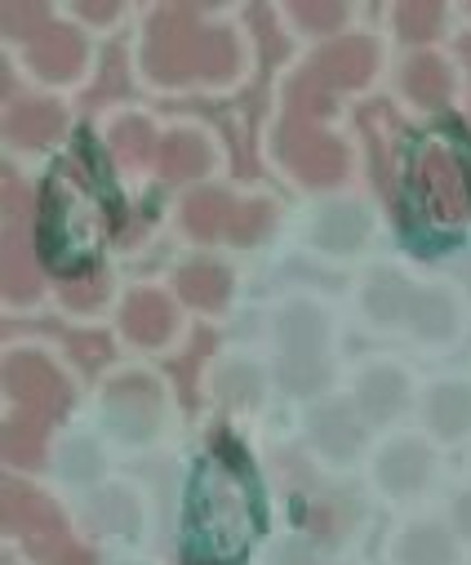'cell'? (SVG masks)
Segmentation results:
<instances>
[{
    "instance_id": "1",
    "label": "cell",
    "mask_w": 471,
    "mask_h": 565,
    "mask_svg": "<svg viewBox=\"0 0 471 565\" xmlns=\"http://www.w3.org/2000/svg\"><path fill=\"white\" fill-rule=\"evenodd\" d=\"M188 534L201 561L236 565L258 534V499L254 481L236 455V446L218 441L214 455L196 468L188 499Z\"/></svg>"
},
{
    "instance_id": "2",
    "label": "cell",
    "mask_w": 471,
    "mask_h": 565,
    "mask_svg": "<svg viewBox=\"0 0 471 565\" xmlns=\"http://www.w3.org/2000/svg\"><path fill=\"white\" fill-rule=\"evenodd\" d=\"M41 232L50 236L45 249L54 245L58 267H72V263H81L98 249V241L107 232V201H103L89 148H76L54 166V174L45 183V223H41Z\"/></svg>"
},
{
    "instance_id": "3",
    "label": "cell",
    "mask_w": 471,
    "mask_h": 565,
    "mask_svg": "<svg viewBox=\"0 0 471 565\" xmlns=\"http://www.w3.org/2000/svg\"><path fill=\"white\" fill-rule=\"evenodd\" d=\"M414 214L431 232H462L471 218V157L445 134H427L409 152Z\"/></svg>"
},
{
    "instance_id": "4",
    "label": "cell",
    "mask_w": 471,
    "mask_h": 565,
    "mask_svg": "<svg viewBox=\"0 0 471 565\" xmlns=\"http://www.w3.org/2000/svg\"><path fill=\"white\" fill-rule=\"evenodd\" d=\"M205 45L210 32L196 23V10H165L151 19V41H147V67L156 81H188L205 76Z\"/></svg>"
},
{
    "instance_id": "5",
    "label": "cell",
    "mask_w": 471,
    "mask_h": 565,
    "mask_svg": "<svg viewBox=\"0 0 471 565\" xmlns=\"http://www.w3.org/2000/svg\"><path fill=\"white\" fill-rule=\"evenodd\" d=\"M6 290H10V299H32L36 295L32 192L19 179H6Z\"/></svg>"
},
{
    "instance_id": "6",
    "label": "cell",
    "mask_w": 471,
    "mask_h": 565,
    "mask_svg": "<svg viewBox=\"0 0 471 565\" xmlns=\"http://www.w3.org/2000/svg\"><path fill=\"white\" fill-rule=\"evenodd\" d=\"M321 343H325V330H321V317L311 308H293L285 321H280V365H285V383L293 392H311L321 387L325 379V356H321Z\"/></svg>"
},
{
    "instance_id": "7",
    "label": "cell",
    "mask_w": 471,
    "mask_h": 565,
    "mask_svg": "<svg viewBox=\"0 0 471 565\" xmlns=\"http://www.w3.org/2000/svg\"><path fill=\"white\" fill-rule=\"evenodd\" d=\"M6 525L10 530H19L23 539H28V547L50 565L67 543H63V521H58V512L41 499V494H32L28 486H6Z\"/></svg>"
},
{
    "instance_id": "8",
    "label": "cell",
    "mask_w": 471,
    "mask_h": 565,
    "mask_svg": "<svg viewBox=\"0 0 471 565\" xmlns=\"http://www.w3.org/2000/svg\"><path fill=\"white\" fill-rule=\"evenodd\" d=\"M280 152H285V161H289L307 183H321V188H325V183H339L343 170H347V157H343V148L334 143V138L307 129L298 116L285 125Z\"/></svg>"
},
{
    "instance_id": "9",
    "label": "cell",
    "mask_w": 471,
    "mask_h": 565,
    "mask_svg": "<svg viewBox=\"0 0 471 565\" xmlns=\"http://www.w3.org/2000/svg\"><path fill=\"white\" fill-rule=\"evenodd\" d=\"M107 409L120 437H151L156 423H161V396L147 379H120L107 392Z\"/></svg>"
},
{
    "instance_id": "10",
    "label": "cell",
    "mask_w": 471,
    "mask_h": 565,
    "mask_svg": "<svg viewBox=\"0 0 471 565\" xmlns=\"http://www.w3.org/2000/svg\"><path fill=\"white\" fill-rule=\"evenodd\" d=\"M370 72H374V50L365 41H334L330 50L311 58L307 81L321 89H347V85H365Z\"/></svg>"
},
{
    "instance_id": "11",
    "label": "cell",
    "mask_w": 471,
    "mask_h": 565,
    "mask_svg": "<svg viewBox=\"0 0 471 565\" xmlns=\"http://www.w3.org/2000/svg\"><path fill=\"white\" fill-rule=\"evenodd\" d=\"M6 383H10V392H14L23 405H32V409H58L63 396H67L58 370H54L50 361H41V356H14V361L6 365Z\"/></svg>"
},
{
    "instance_id": "12",
    "label": "cell",
    "mask_w": 471,
    "mask_h": 565,
    "mask_svg": "<svg viewBox=\"0 0 471 565\" xmlns=\"http://www.w3.org/2000/svg\"><path fill=\"white\" fill-rule=\"evenodd\" d=\"M32 63H36V72H45V76H54V81H67V76H76V67L85 63V45H81V36H76L72 28H50V32L32 45Z\"/></svg>"
},
{
    "instance_id": "13",
    "label": "cell",
    "mask_w": 471,
    "mask_h": 565,
    "mask_svg": "<svg viewBox=\"0 0 471 565\" xmlns=\"http://www.w3.org/2000/svg\"><path fill=\"white\" fill-rule=\"evenodd\" d=\"M170 326H174V312H170V303L161 299V295H133L129 299V308H125V330L138 339V343H161L165 334H170Z\"/></svg>"
},
{
    "instance_id": "14",
    "label": "cell",
    "mask_w": 471,
    "mask_h": 565,
    "mask_svg": "<svg viewBox=\"0 0 471 565\" xmlns=\"http://www.w3.org/2000/svg\"><path fill=\"white\" fill-rule=\"evenodd\" d=\"M161 170L165 179H196L210 170V148L196 134H174L161 143Z\"/></svg>"
},
{
    "instance_id": "15",
    "label": "cell",
    "mask_w": 471,
    "mask_h": 565,
    "mask_svg": "<svg viewBox=\"0 0 471 565\" xmlns=\"http://www.w3.org/2000/svg\"><path fill=\"white\" fill-rule=\"evenodd\" d=\"M58 129H63V111L54 103H19L10 111V134L28 148L45 143V138H54Z\"/></svg>"
},
{
    "instance_id": "16",
    "label": "cell",
    "mask_w": 471,
    "mask_h": 565,
    "mask_svg": "<svg viewBox=\"0 0 471 565\" xmlns=\"http://www.w3.org/2000/svg\"><path fill=\"white\" fill-rule=\"evenodd\" d=\"M414 303H418V295L405 286V280H396L392 271H383L374 286H370V312L378 321H409L414 317Z\"/></svg>"
},
{
    "instance_id": "17",
    "label": "cell",
    "mask_w": 471,
    "mask_h": 565,
    "mask_svg": "<svg viewBox=\"0 0 471 565\" xmlns=\"http://www.w3.org/2000/svg\"><path fill=\"white\" fill-rule=\"evenodd\" d=\"M232 214H236V201H227L223 192H196L188 201V210H183V223L196 236H214V232H223L232 223Z\"/></svg>"
},
{
    "instance_id": "18",
    "label": "cell",
    "mask_w": 471,
    "mask_h": 565,
    "mask_svg": "<svg viewBox=\"0 0 471 565\" xmlns=\"http://www.w3.org/2000/svg\"><path fill=\"white\" fill-rule=\"evenodd\" d=\"M179 290H183V299L196 303V308H218V303L227 299V271H218V267H210V263L188 267V271L179 276Z\"/></svg>"
},
{
    "instance_id": "19",
    "label": "cell",
    "mask_w": 471,
    "mask_h": 565,
    "mask_svg": "<svg viewBox=\"0 0 471 565\" xmlns=\"http://www.w3.org/2000/svg\"><path fill=\"white\" fill-rule=\"evenodd\" d=\"M383 481L392 486V490H418L422 486V477H427V455L418 450V446H396L387 459H383Z\"/></svg>"
},
{
    "instance_id": "20",
    "label": "cell",
    "mask_w": 471,
    "mask_h": 565,
    "mask_svg": "<svg viewBox=\"0 0 471 565\" xmlns=\"http://www.w3.org/2000/svg\"><path fill=\"white\" fill-rule=\"evenodd\" d=\"M6 450L14 463H36L45 455V418H36V414L14 418L10 433H6Z\"/></svg>"
},
{
    "instance_id": "21",
    "label": "cell",
    "mask_w": 471,
    "mask_h": 565,
    "mask_svg": "<svg viewBox=\"0 0 471 565\" xmlns=\"http://www.w3.org/2000/svg\"><path fill=\"white\" fill-rule=\"evenodd\" d=\"M405 89H409V98H418V103H440V98L449 94V72H445V63H440V58H414L409 72H405Z\"/></svg>"
},
{
    "instance_id": "22",
    "label": "cell",
    "mask_w": 471,
    "mask_h": 565,
    "mask_svg": "<svg viewBox=\"0 0 471 565\" xmlns=\"http://www.w3.org/2000/svg\"><path fill=\"white\" fill-rule=\"evenodd\" d=\"M356 423L343 414V409H321L317 414V441L325 446V450H334L339 459H347L352 450H356Z\"/></svg>"
},
{
    "instance_id": "23",
    "label": "cell",
    "mask_w": 471,
    "mask_h": 565,
    "mask_svg": "<svg viewBox=\"0 0 471 565\" xmlns=\"http://www.w3.org/2000/svg\"><path fill=\"white\" fill-rule=\"evenodd\" d=\"M431 418H436L440 433H462L467 423H471V396H467V387H440L431 396Z\"/></svg>"
},
{
    "instance_id": "24",
    "label": "cell",
    "mask_w": 471,
    "mask_h": 565,
    "mask_svg": "<svg viewBox=\"0 0 471 565\" xmlns=\"http://www.w3.org/2000/svg\"><path fill=\"white\" fill-rule=\"evenodd\" d=\"M111 148H116V157H120L125 166H138V161L151 157L156 134H151L142 120H120V125L111 129Z\"/></svg>"
},
{
    "instance_id": "25",
    "label": "cell",
    "mask_w": 471,
    "mask_h": 565,
    "mask_svg": "<svg viewBox=\"0 0 471 565\" xmlns=\"http://www.w3.org/2000/svg\"><path fill=\"white\" fill-rule=\"evenodd\" d=\"M317 236H321V245H339V249H347V245H356L361 236H365V218H361V210H330L325 218H321V227H317Z\"/></svg>"
},
{
    "instance_id": "26",
    "label": "cell",
    "mask_w": 471,
    "mask_h": 565,
    "mask_svg": "<svg viewBox=\"0 0 471 565\" xmlns=\"http://www.w3.org/2000/svg\"><path fill=\"white\" fill-rule=\"evenodd\" d=\"M400 396H405V383H400V374H392V370L370 374V379H365V387H361V401H365V409H370L374 418L392 414Z\"/></svg>"
},
{
    "instance_id": "27",
    "label": "cell",
    "mask_w": 471,
    "mask_h": 565,
    "mask_svg": "<svg viewBox=\"0 0 471 565\" xmlns=\"http://www.w3.org/2000/svg\"><path fill=\"white\" fill-rule=\"evenodd\" d=\"M400 561L405 565H449V543L440 530H414L400 543Z\"/></svg>"
},
{
    "instance_id": "28",
    "label": "cell",
    "mask_w": 471,
    "mask_h": 565,
    "mask_svg": "<svg viewBox=\"0 0 471 565\" xmlns=\"http://www.w3.org/2000/svg\"><path fill=\"white\" fill-rule=\"evenodd\" d=\"M267 227H271V205H267V201H245V205H236V214H232V223H227V232H232L240 245H254Z\"/></svg>"
},
{
    "instance_id": "29",
    "label": "cell",
    "mask_w": 471,
    "mask_h": 565,
    "mask_svg": "<svg viewBox=\"0 0 471 565\" xmlns=\"http://www.w3.org/2000/svg\"><path fill=\"white\" fill-rule=\"evenodd\" d=\"M436 28H440V6H431V0H414V6L400 10V32L409 41H427Z\"/></svg>"
},
{
    "instance_id": "30",
    "label": "cell",
    "mask_w": 471,
    "mask_h": 565,
    "mask_svg": "<svg viewBox=\"0 0 471 565\" xmlns=\"http://www.w3.org/2000/svg\"><path fill=\"white\" fill-rule=\"evenodd\" d=\"M409 321H414V330H422V334H445V330H449V303H445L440 295H418Z\"/></svg>"
},
{
    "instance_id": "31",
    "label": "cell",
    "mask_w": 471,
    "mask_h": 565,
    "mask_svg": "<svg viewBox=\"0 0 471 565\" xmlns=\"http://www.w3.org/2000/svg\"><path fill=\"white\" fill-rule=\"evenodd\" d=\"M6 28H10V36H32V32H50L54 23H50V14L41 10V6H28V0H19V6H6Z\"/></svg>"
},
{
    "instance_id": "32",
    "label": "cell",
    "mask_w": 471,
    "mask_h": 565,
    "mask_svg": "<svg viewBox=\"0 0 471 565\" xmlns=\"http://www.w3.org/2000/svg\"><path fill=\"white\" fill-rule=\"evenodd\" d=\"M236 72V45L223 36V32H210V45H205V76L210 81H223Z\"/></svg>"
},
{
    "instance_id": "33",
    "label": "cell",
    "mask_w": 471,
    "mask_h": 565,
    "mask_svg": "<svg viewBox=\"0 0 471 565\" xmlns=\"http://www.w3.org/2000/svg\"><path fill=\"white\" fill-rule=\"evenodd\" d=\"M293 14H298V23L311 28V32H330V28L343 23V6H317V0H298Z\"/></svg>"
},
{
    "instance_id": "34",
    "label": "cell",
    "mask_w": 471,
    "mask_h": 565,
    "mask_svg": "<svg viewBox=\"0 0 471 565\" xmlns=\"http://www.w3.org/2000/svg\"><path fill=\"white\" fill-rule=\"evenodd\" d=\"M103 299V280L98 276H85V280H72V286H67V303H98Z\"/></svg>"
},
{
    "instance_id": "35",
    "label": "cell",
    "mask_w": 471,
    "mask_h": 565,
    "mask_svg": "<svg viewBox=\"0 0 471 565\" xmlns=\"http://www.w3.org/2000/svg\"><path fill=\"white\" fill-rule=\"evenodd\" d=\"M72 352H76V356H81L85 365H98V361L107 356V348H103V339H76V343H72Z\"/></svg>"
},
{
    "instance_id": "36",
    "label": "cell",
    "mask_w": 471,
    "mask_h": 565,
    "mask_svg": "<svg viewBox=\"0 0 471 565\" xmlns=\"http://www.w3.org/2000/svg\"><path fill=\"white\" fill-rule=\"evenodd\" d=\"M81 14H85V19H94V23H107V19L116 14V6H107V0H85Z\"/></svg>"
},
{
    "instance_id": "37",
    "label": "cell",
    "mask_w": 471,
    "mask_h": 565,
    "mask_svg": "<svg viewBox=\"0 0 471 565\" xmlns=\"http://www.w3.org/2000/svg\"><path fill=\"white\" fill-rule=\"evenodd\" d=\"M50 565H94V556H89V552H81V547H63Z\"/></svg>"
},
{
    "instance_id": "38",
    "label": "cell",
    "mask_w": 471,
    "mask_h": 565,
    "mask_svg": "<svg viewBox=\"0 0 471 565\" xmlns=\"http://www.w3.org/2000/svg\"><path fill=\"white\" fill-rule=\"evenodd\" d=\"M280 565H317V561H311L302 547H285V552H280Z\"/></svg>"
},
{
    "instance_id": "39",
    "label": "cell",
    "mask_w": 471,
    "mask_h": 565,
    "mask_svg": "<svg viewBox=\"0 0 471 565\" xmlns=\"http://www.w3.org/2000/svg\"><path fill=\"white\" fill-rule=\"evenodd\" d=\"M458 525H462V530L471 534V494H467V499L458 503Z\"/></svg>"
}]
</instances>
